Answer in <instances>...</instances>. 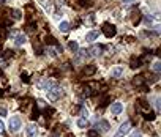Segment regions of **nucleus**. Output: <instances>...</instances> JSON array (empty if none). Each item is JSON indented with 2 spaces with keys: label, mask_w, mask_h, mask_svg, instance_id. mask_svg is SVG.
Segmentation results:
<instances>
[{
  "label": "nucleus",
  "mask_w": 161,
  "mask_h": 137,
  "mask_svg": "<svg viewBox=\"0 0 161 137\" xmlns=\"http://www.w3.org/2000/svg\"><path fill=\"white\" fill-rule=\"evenodd\" d=\"M46 93H48V98L51 99V101H57L59 98H62V96H63V88H62V87H59V85H54L52 88H49Z\"/></svg>",
  "instance_id": "1"
},
{
  "label": "nucleus",
  "mask_w": 161,
  "mask_h": 137,
  "mask_svg": "<svg viewBox=\"0 0 161 137\" xmlns=\"http://www.w3.org/2000/svg\"><path fill=\"white\" fill-rule=\"evenodd\" d=\"M21 125H22V120H21V117L14 115V117H11V118H10L8 128H10V131L16 132V131H19V129H21Z\"/></svg>",
  "instance_id": "2"
},
{
  "label": "nucleus",
  "mask_w": 161,
  "mask_h": 137,
  "mask_svg": "<svg viewBox=\"0 0 161 137\" xmlns=\"http://www.w3.org/2000/svg\"><path fill=\"white\" fill-rule=\"evenodd\" d=\"M103 33H104L107 38H114V36L117 35V27L114 24L106 22V24H103Z\"/></svg>",
  "instance_id": "3"
},
{
  "label": "nucleus",
  "mask_w": 161,
  "mask_h": 137,
  "mask_svg": "<svg viewBox=\"0 0 161 137\" xmlns=\"http://www.w3.org/2000/svg\"><path fill=\"white\" fill-rule=\"evenodd\" d=\"M111 128L109 121H106V120H100V121L95 123V131L96 132H107Z\"/></svg>",
  "instance_id": "4"
},
{
  "label": "nucleus",
  "mask_w": 161,
  "mask_h": 137,
  "mask_svg": "<svg viewBox=\"0 0 161 137\" xmlns=\"http://www.w3.org/2000/svg\"><path fill=\"white\" fill-rule=\"evenodd\" d=\"M130 126H131V123H130V121L122 123V125H120V128H119V131L115 132V136H114V137H125L130 132Z\"/></svg>",
  "instance_id": "5"
},
{
  "label": "nucleus",
  "mask_w": 161,
  "mask_h": 137,
  "mask_svg": "<svg viewBox=\"0 0 161 137\" xmlns=\"http://www.w3.org/2000/svg\"><path fill=\"white\" fill-rule=\"evenodd\" d=\"M103 46H100V44H95V46H92L90 49H87V52H89V55H92V57H98V55H101V52H103Z\"/></svg>",
  "instance_id": "6"
},
{
  "label": "nucleus",
  "mask_w": 161,
  "mask_h": 137,
  "mask_svg": "<svg viewBox=\"0 0 161 137\" xmlns=\"http://www.w3.org/2000/svg\"><path fill=\"white\" fill-rule=\"evenodd\" d=\"M27 137H38V126L33 123L27 126Z\"/></svg>",
  "instance_id": "7"
},
{
  "label": "nucleus",
  "mask_w": 161,
  "mask_h": 137,
  "mask_svg": "<svg viewBox=\"0 0 161 137\" xmlns=\"http://www.w3.org/2000/svg\"><path fill=\"white\" fill-rule=\"evenodd\" d=\"M122 110H123L122 102H114V104H111V113H112V115H119Z\"/></svg>",
  "instance_id": "8"
},
{
  "label": "nucleus",
  "mask_w": 161,
  "mask_h": 137,
  "mask_svg": "<svg viewBox=\"0 0 161 137\" xmlns=\"http://www.w3.org/2000/svg\"><path fill=\"white\" fill-rule=\"evenodd\" d=\"M96 73V66L95 65H87L85 68L82 69V76H92Z\"/></svg>",
  "instance_id": "9"
},
{
  "label": "nucleus",
  "mask_w": 161,
  "mask_h": 137,
  "mask_svg": "<svg viewBox=\"0 0 161 137\" xmlns=\"http://www.w3.org/2000/svg\"><path fill=\"white\" fill-rule=\"evenodd\" d=\"M144 83H145V76L139 74V76H136V77H133V85L134 87H142Z\"/></svg>",
  "instance_id": "10"
},
{
  "label": "nucleus",
  "mask_w": 161,
  "mask_h": 137,
  "mask_svg": "<svg viewBox=\"0 0 161 137\" xmlns=\"http://www.w3.org/2000/svg\"><path fill=\"white\" fill-rule=\"evenodd\" d=\"M137 109L139 110H144V112H149V109H150V104L147 101H144V99H139V101H137Z\"/></svg>",
  "instance_id": "11"
},
{
  "label": "nucleus",
  "mask_w": 161,
  "mask_h": 137,
  "mask_svg": "<svg viewBox=\"0 0 161 137\" xmlns=\"http://www.w3.org/2000/svg\"><path fill=\"white\" fill-rule=\"evenodd\" d=\"M98 36H100V32H98V30H92V32L87 33L85 39H87V41H95V39L98 38Z\"/></svg>",
  "instance_id": "12"
},
{
  "label": "nucleus",
  "mask_w": 161,
  "mask_h": 137,
  "mask_svg": "<svg viewBox=\"0 0 161 137\" xmlns=\"http://www.w3.org/2000/svg\"><path fill=\"white\" fill-rule=\"evenodd\" d=\"M123 74V66H115V68L112 69V71H111V76H112V77H120V76Z\"/></svg>",
  "instance_id": "13"
},
{
  "label": "nucleus",
  "mask_w": 161,
  "mask_h": 137,
  "mask_svg": "<svg viewBox=\"0 0 161 137\" xmlns=\"http://www.w3.org/2000/svg\"><path fill=\"white\" fill-rule=\"evenodd\" d=\"M25 41H27L25 35H22V33H19V35H16V38H14V43H16V46H22Z\"/></svg>",
  "instance_id": "14"
},
{
  "label": "nucleus",
  "mask_w": 161,
  "mask_h": 137,
  "mask_svg": "<svg viewBox=\"0 0 161 137\" xmlns=\"http://www.w3.org/2000/svg\"><path fill=\"white\" fill-rule=\"evenodd\" d=\"M59 30L62 33H68L70 32V22H66V21L60 22V24H59Z\"/></svg>",
  "instance_id": "15"
},
{
  "label": "nucleus",
  "mask_w": 161,
  "mask_h": 137,
  "mask_svg": "<svg viewBox=\"0 0 161 137\" xmlns=\"http://www.w3.org/2000/svg\"><path fill=\"white\" fill-rule=\"evenodd\" d=\"M109 102H111V96H107V95L101 96V98H100V107H106Z\"/></svg>",
  "instance_id": "16"
},
{
  "label": "nucleus",
  "mask_w": 161,
  "mask_h": 137,
  "mask_svg": "<svg viewBox=\"0 0 161 137\" xmlns=\"http://www.w3.org/2000/svg\"><path fill=\"white\" fill-rule=\"evenodd\" d=\"M33 51H35L36 55L43 54V47H41V44H40V41H33Z\"/></svg>",
  "instance_id": "17"
},
{
  "label": "nucleus",
  "mask_w": 161,
  "mask_h": 137,
  "mask_svg": "<svg viewBox=\"0 0 161 137\" xmlns=\"http://www.w3.org/2000/svg\"><path fill=\"white\" fill-rule=\"evenodd\" d=\"M25 32L27 33H35L36 32V24L35 22H29V24L25 25Z\"/></svg>",
  "instance_id": "18"
},
{
  "label": "nucleus",
  "mask_w": 161,
  "mask_h": 137,
  "mask_svg": "<svg viewBox=\"0 0 161 137\" xmlns=\"http://www.w3.org/2000/svg\"><path fill=\"white\" fill-rule=\"evenodd\" d=\"M46 54H48L49 57H57V49L55 47H52V46H48V49H46Z\"/></svg>",
  "instance_id": "19"
},
{
  "label": "nucleus",
  "mask_w": 161,
  "mask_h": 137,
  "mask_svg": "<svg viewBox=\"0 0 161 137\" xmlns=\"http://www.w3.org/2000/svg\"><path fill=\"white\" fill-rule=\"evenodd\" d=\"M11 16H13V19H14V21H19V19H21V16H22V13L19 11V9H11Z\"/></svg>",
  "instance_id": "20"
},
{
  "label": "nucleus",
  "mask_w": 161,
  "mask_h": 137,
  "mask_svg": "<svg viewBox=\"0 0 161 137\" xmlns=\"http://www.w3.org/2000/svg\"><path fill=\"white\" fill-rule=\"evenodd\" d=\"M68 47H70V51H71V52H76V51L79 49L78 41H70V43H68Z\"/></svg>",
  "instance_id": "21"
},
{
  "label": "nucleus",
  "mask_w": 161,
  "mask_h": 137,
  "mask_svg": "<svg viewBox=\"0 0 161 137\" xmlns=\"http://www.w3.org/2000/svg\"><path fill=\"white\" fill-rule=\"evenodd\" d=\"M93 21H95V14H92V13H90V14H87L85 18H84V22H85V24H92Z\"/></svg>",
  "instance_id": "22"
},
{
  "label": "nucleus",
  "mask_w": 161,
  "mask_h": 137,
  "mask_svg": "<svg viewBox=\"0 0 161 137\" xmlns=\"http://www.w3.org/2000/svg\"><path fill=\"white\" fill-rule=\"evenodd\" d=\"M141 63H142L141 58H133L131 60V68H141Z\"/></svg>",
  "instance_id": "23"
},
{
  "label": "nucleus",
  "mask_w": 161,
  "mask_h": 137,
  "mask_svg": "<svg viewBox=\"0 0 161 137\" xmlns=\"http://www.w3.org/2000/svg\"><path fill=\"white\" fill-rule=\"evenodd\" d=\"M144 118L149 120V121H153V120L156 118V115H155L153 112H147V113H144Z\"/></svg>",
  "instance_id": "24"
},
{
  "label": "nucleus",
  "mask_w": 161,
  "mask_h": 137,
  "mask_svg": "<svg viewBox=\"0 0 161 137\" xmlns=\"http://www.w3.org/2000/svg\"><path fill=\"white\" fill-rule=\"evenodd\" d=\"M78 126H79V128H85V126H87V120L85 118H79L78 120Z\"/></svg>",
  "instance_id": "25"
},
{
  "label": "nucleus",
  "mask_w": 161,
  "mask_h": 137,
  "mask_svg": "<svg viewBox=\"0 0 161 137\" xmlns=\"http://www.w3.org/2000/svg\"><path fill=\"white\" fill-rule=\"evenodd\" d=\"M153 71H155V73L161 71V62H155V63H153Z\"/></svg>",
  "instance_id": "26"
},
{
  "label": "nucleus",
  "mask_w": 161,
  "mask_h": 137,
  "mask_svg": "<svg viewBox=\"0 0 161 137\" xmlns=\"http://www.w3.org/2000/svg\"><path fill=\"white\" fill-rule=\"evenodd\" d=\"M144 22H145V25H152L153 24V18H150V16H145V18H144Z\"/></svg>",
  "instance_id": "27"
},
{
  "label": "nucleus",
  "mask_w": 161,
  "mask_h": 137,
  "mask_svg": "<svg viewBox=\"0 0 161 137\" xmlns=\"http://www.w3.org/2000/svg\"><path fill=\"white\" fill-rule=\"evenodd\" d=\"M36 107H38V109H44L46 107L44 101H43V99H36Z\"/></svg>",
  "instance_id": "28"
},
{
  "label": "nucleus",
  "mask_w": 161,
  "mask_h": 137,
  "mask_svg": "<svg viewBox=\"0 0 161 137\" xmlns=\"http://www.w3.org/2000/svg\"><path fill=\"white\" fill-rule=\"evenodd\" d=\"M80 117H82V118H85L87 120V117H89V112H87V109H80Z\"/></svg>",
  "instance_id": "29"
},
{
  "label": "nucleus",
  "mask_w": 161,
  "mask_h": 137,
  "mask_svg": "<svg viewBox=\"0 0 161 137\" xmlns=\"http://www.w3.org/2000/svg\"><path fill=\"white\" fill-rule=\"evenodd\" d=\"M144 129H145L147 132H150V134H155V131H153V128L150 125H145V126H144Z\"/></svg>",
  "instance_id": "30"
},
{
  "label": "nucleus",
  "mask_w": 161,
  "mask_h": 137,
  "mask_svg": "<svg viewBox=\"0 0 161 137\" xmlns=\"http://www.w3.org/2000/svg\"><path fill=\"white\" fill-rule=\"evenodd\" d=\"M130 137H142V132H141V131H133Z\"/></svg>",
  "instance_id": "31"
},
{
  "label": "nucleus",
  "mask_w": 161,
  "mask_h": 137,
  "mask_svg": "<svg viewBox=\"0 0 161 137\" xmlns=\"http://www.w3.org/2000/svg\"><path fill=\"white\" fill-rule=\"evenodd\" d=\"M21 77H22V81H24V82H30L29 74H27V73H22V74H21Z\"/></svg>",
  "instance_id": "32"
},
{
  "label": "nucleus",
  "mask_w": 161,
  "mask_h": 137,
  "mask_svg": "<svg viewBox=\"0 0 161 137\" xmlns=\"http://www.w3.org/2000/svg\"><path fill=\"white\" fill-rule=\"evenodd\" d=\"M14 55V51H11V49H8V51H5V57L8 58V57H13Z\"/></svg>",
  "instance_id": "33"
},
{
  "label": "nucleus",
  "mask_w": 161,
  "mask_h": 137,
  "mask_svg": "<svg viewBox=\"0 0 161 137\" xmlns=\"http://www.w3.org/2000/svg\"><path fill=\"white\" fill-rule=\"evenodd\" d=\"M89 137H98V132L93 129V131H89Z\"/></svg>",
  "instance_id": "34"
},
{
  "label": "nucleus",
  "mask_w": 161,
  "mask_h": 137,
  "mask_svg": "<svg viewBox=\"0 0 161 137\" xmlns=\"http://www.w3.org/2000/svg\"><path fill=\"white\" fill-rule=\"evenodd\" d=\"M0 115H2V117L6 115V109L5 107H0Z\"/></svg>",
  "instance_id": "35"
},
{
  "label": "nucleus",
  "mask_w": 161,
  "mask_h": 137,
  "mask_svg": "<svg viewBox=\"0 0 161 137\" xmlns=\"http://www.w3.org/2000/svg\"><path fill=\"white\" fill-rule=\"evenodd\" d=\"M3 128H5V125H3V121L0 120V134H3V131H5Z\"/></svg>",
  "instance_id": "36"
},
{
  "label": "nucleus",
  "mask_w": 161,
  "mask_h": 137,
  "mask_svg": "<svg viewBox=\"0 0 161 137\" xmlns=\"http://www.w3.org/2000/svg\"><path fill=\"white\" fill-rule=\"evenodd\" d=\"M65 137H74V134H73V132H68V134H66Z\"/></svg>",
  "instance_id": "37"
},
{
  "label": "nucleus",
  "mask_w": 161,
  "mask_h": 137,
  "mask_svg": "<svg viewBox=\"0 0 161 137\" xmlns=\"http://www.w3.org/2000/svg\"><path fill=\"white\" fill-rule=\"evenodd\" d=\"M128 2H131V0H123V3H128Z\"/></svg>",
  "instance_id": "38"
},
{
  "label": "nucleus",
  "mask_w": 161,
  "mask_h": 137,
  "mask_svg": "<svg viewBox=\"0 0 161 137\" xmlns=\"http://www.w3.org/2000/svg\"><path fill=\"white\" fill-rule=\"evenodd\" d=\"M52 137H59V134H54V136H52Z\"/></svg>",
  "instance_id": "39"
}]
</instances>
